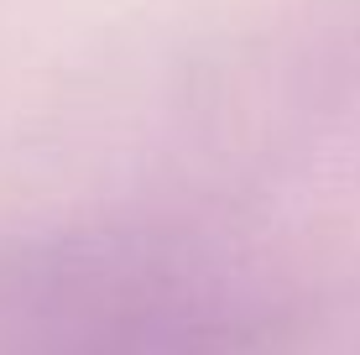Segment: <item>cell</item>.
<instances>
[{
  "label": "cell",
  "mask_w": 360,
  "mask_h": 355,
  "mask_svg": "<svg viewBox=\"0 0 360 355\" xmlns=\"http://www.w3.org/2000/svg\"><path fill=\"white\" fill-rule=\"evenodd\" d=\"M266 309L219 256L73 230L0 256V355H262Z\"/></svg>",
  "instance_id": "6da1fadb"
}]
</instances>
